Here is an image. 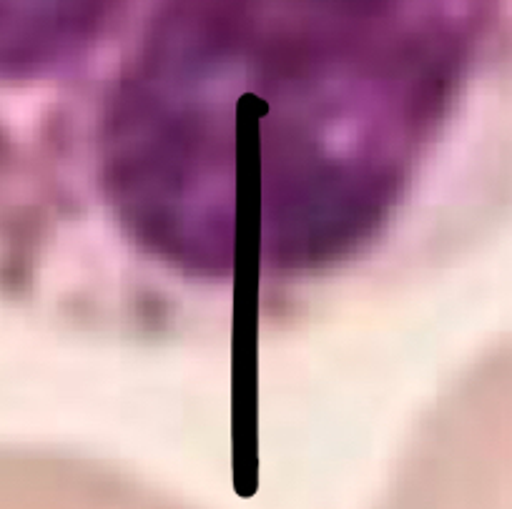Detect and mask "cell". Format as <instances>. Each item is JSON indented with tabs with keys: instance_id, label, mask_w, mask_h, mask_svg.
Returning <instances> with one entry per match:
<instances>
[{
	"instance_id": "6da1fadb",
	"label": "cell",
	"mask_w": 512,
	"mask_h": 509,
	"mask_svg": "<svg viewBox=\"0 0 512 509\" xmlns=\"http://www.w3.org/2000/svg\"><path fill=\"white\" fill-rule=\"evenodd\" d=\"M106 0H0V96L46 71Z\"/></svg>"
}]
</instances>
